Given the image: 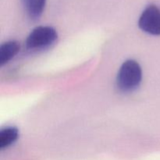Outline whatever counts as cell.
Instances as JSON below:
<instances>
[{
  "instance_id": "277c9868",
  "label": "cell",
  "mask_w": 160,
  "mask_h": 160,
  "mask_svg": "<svg viewBox=\"0 0 160 160\" xmlns=\"http://www.w3.org/2000/svg\"><path fill=\"white\" fill-rule=\"evenodd\" d=\"M24 10L32 20H37L42 16L46 0H21Z\"/></svg>"
},
{
  "instance_id": "3957f363",
  "label": "cell",
  "mask_w": 160,
  "mask_h": 160,
  "mask_svg": "<svg viewBox=\"0 0 160 160\" xmlns=\"http://www.w3.org/2000/svg\"><path fill=\"white\" fill-rule=\"evenodd\" d=\"M139 28L145 32L153 35H160V9L150 5L142 12L138 20Z\"/></svg>"
},
{
  "instance_id": "8992f818",
  "label": "cell",
  "mask_w": 160,
  "mask_h": 160,
  "mask_svg": "<svg viewBox=\"0 0 160 160\" xmlns=\"http://www.w3.org/2000/svg\"><path fill=\"white\" fill-rule=\"evenodd\" d=\"M19 137L18 130L13 127L6 128L0 131V148L3 149L17 140Z\"/></svg>"
},
{
  "instance_id": "5b68a950",
  "label": "cell",
  "mask_w": 160,
  "mask_h": 160,
  "mask_svg": "<svg viewBox=\"0 0 160 160\" xmlns=\"http://www.w3.org/2000/svg\"><path fill=\"white\" fill-rule=\"evenodd\" d=\"M20 51V45L17 42H5L0 47V65L3 66L14 57Z\"/></svg>"
},
{
  "instance_id": "7a4b0ae2",
  "label": "cell",
  "mask_w": 160,
  "mask_h": 160,
  "mask_svg": "<svg viewBox=\"0 0 160 160\" xmlns=\"http://www.w3.org/2000/svg\"><path fill=\"white\" fill-rule=\"evenodd\" d=\"M57 39V32L49 26H40L34 28L26 40V46L29 49H38L52 44Z\"/></svg>"
},
{
  "instance_id": "6da1fadb",
  "label": "cell",
  "mask_w": 160,
  "mask_h": 160,
  "mask_svg": "<svg viewBox=\"0 0 160 160\" xmlns=\"http://www.w3.org/2000/svg\"><path fill=\"white\" fill-rule=\"evenodd\" d=\"M142 79V70L138 62L129 59L120 68L117 74V86L123 92H131L138 87Z\"/></svg>"
}]
</instances>
